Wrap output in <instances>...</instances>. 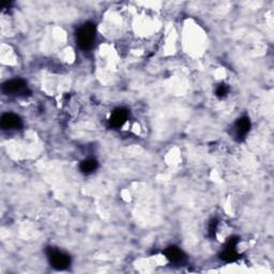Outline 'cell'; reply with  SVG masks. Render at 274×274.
Instances as JSON below:
<instances>
[{"instance_id":"6da1fadb","label":"cell","mask_w":274,"mask_h":274,"mask_svg":"<svg viewBox=\"0 0 274 274\" xmlns=\"http://www.w3.org/2000/svg\"><path fill=\"white\" fill-rule=\"evenodd\" d=\"M76 40L81 49H89L92 48L96 40V25L86 23L79 28L76 32Z\"/></svg>"},{"instance_id":"7a4b0ae2","label":"cell","mask_w":274,"mask_h":274,"mask_svg":"<svg viewBox=\"0 0 274 274\" xmlns=\"http://www.w3.org/2000/svg\"><path fill=\"white\" fill-rule=\"evenodd\" d=\"M2 91L10 96H27V94H30L26 82L19 79L4 82L2 85Z\"/></svg>"},{"instance_id":"3957f363","label":"cell","mask_w":274,"mask_h":274,"mask_svg":"<svg viewBox=\"0 0 274 274\" xmlns=\"http://www.w3.org/2000/svg\"><path fill=\"white\" fill-rule=\"evenodd\" d=\"M48 259L51 267L56 270H65L71 263V258L69 255L57 250H49Z\"/></svg>"},{"instance_id":"277c9868","label":"cell","mask_w":274,"mask_h":274,"mask_svg":"<svg viewBox=\"0 0 274 274\" xmlns=\"http://www.w3.org/2000/svg\"><path fill=\"white\" fill-rule=\"evenodd\" d=\"M238 241H239V238L238 237H232L230 239L227 241L225 249L223 250V252L221 253V259L227 261V262H231L237 260L239 258V254L237 253L236 246L238 244Z\"/></svg>"},{"instance_id":"5b68a950","label":"cell","mask_w":274,"mask_h":274,"mask_svg":"<svg viewBox=\"0 0 274 274\" xmlns=\"http://www.w3.org/2000/svg\"><path fill=\"white\" fill-rule=\"evenodd\" d=\"M1 127L3 130H18L22 127V120L17 115L12 113H3L1 117Z\"/></svg>"},{"instance_id":"8992f818","label":"cell","mask_w":274,"mask_h":274,"mask_svg":"<svg viewBox=\"0 0 274 274\" xmlns=\"http://www.w3.org/2000/svg\"><path fill=\"white\" fill-rule=\"evenodd\" d=\"M129 118V111L123 107L116 108L110 118V125L113 128H119L125 125Z\"/></svg>"},{"instance_id":"52a82bcc","label":"cell","mask_w":274,"mask_h":274,"mask_svg":"<svg viewBox=\"0 0 274 274\" xmlns=\"http://www.w3.org/2000/svg\"><path fill=\"white\" fill-rule=\"evenodd\" d=\"M164 255L166 256L167 259L170 262H174V263H179V262H182L185 258L184 253L181 251L178 246H168L166 250L164 251Z\"/></svg>"},{"instance_id":"ba28073f","label":"cell","mask_w":274,"mask_h":274,"mask_svg":"<svg viewBox=\"0 0 274 274\" xmlns=\"http://www.w3.org/2000/svg\"><path fill=\"white\" fill-rule=\"evenodd\" d=\"M236 132H237V137L243 138L247 133H249L251 129V121L249 117H241L238 119L236 122Z\"/></svg>"},{"instance_id":"9c48e42d","label":"cell","mask_w":274,"mask_h":274,"mask_svg":"<svg viewBox=\"0 0 274 274\" xmlns=\"http://www.w3.org/2000/svg\"><path fill=\"white\" fill-rule=\"evenodd\" d=\"M97 166H99V164L94 159H87L85 161H82L80 164V169L82 174H86V175H89L91 173H94L97 170Z\"/></svg>"},{"instance_id":"30bf717a","label":"cell","mask_w":274,"mask_h":274,"mask_svg":"<svg viewBox=\"0 0 274 274\" xmlns=\"http://www.w3.org/2000/svg\"><path fill=\"white\" fill-rule=\"evenodd\" d=\"M227 94H228V87H227L226 85L224 84H222L218 87V89H216V96H218L219 97H225Z\"/></svg>"},{"instance_id":"8fae6325","label":"cell","mask_w":274,"mask_h":274,"mask_svg":"<svg viewBox=\"0 0 274 274\" xmlns=\"http://www.w3.org/2000/svg\"><path fill=\"white\" fill-rule=\"evenodd\" d=\"M218 222L216 221H212L211 223H210V226H209V235L210 237L213 238L215 236V231H216V227H218Z\"/></svg>"}]
</instances>
